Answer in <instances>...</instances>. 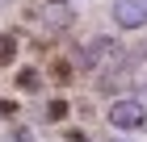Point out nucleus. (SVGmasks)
I'll return each mask as SVG.
<instances>
[{
	"label": "nucleus",
	"mask_w": 147,
	"mask_h": 142,
	"mask_svg": "<svg viewBox=\"0 0 147 142\" xmlns=\"http://www.w3.org/2000/svg\"><path fill=\"white\" fill-rule=\"evenodd\" d=\"M105 117H109L113 130L135 134V130H143V125H147V105H143L139 96H118V100L109 105V113H105Z\"/></svg>",
	"instance_id": "nucleus-1"
},
{
	"label": "nucleus",
	"mask_w": 147,
	"mask_h": 142,
	"mask_svg": "<svg viewBox=\"0 0 147 142\" xmlns=\"http://www.w3.org/2000/svg\"><path fill=\"white\" fill-rule=\"evenodd\" d=\"M109 17H113L118 29L135 33V29L147 25V0H113V4H109Z\"/></svg>",
	"instance_id": "nucleus-2"
},
{
	"label": "nucleus",
	"mask_w": 147,
	"mask_h": 142,
	"mask_svg": "<svg viewBox=\"0 0 147 142\" xmlns=\"http://www.w3.org/2000/svg\"><path fill=\"white\" fill-rule=\"evenodd\" d=\"M109 59H118V42L105 38V33H97V38H88V42L80 46V63L84 67H105Z\"/></svg>",
	"instance_id": "nucleus-3"
},
{
	"label": "nucleus",
	"mask_w": 147,
	"mask_h": 142,
	"mask_svg": "<svg viewBox=\"0 0 147 142\" xmlns=\"http://www.w3.org/2000/svg\"><path fill=\"white\" fill-rule=\"evenodd\" d=\"M46 25H51V29H67L71 25V9L67 4H51V9H46Z\"/></svg>",
	"instance_id": "nucleus-4"
},
{
	"label": "nucleus",
	"mask_w": 147,
	"mask_h": 142,
	"mask_svg": "<svg viewBox=\"0 0 147 142\" xmlns=\"http://www.w3.org/2000/svg\"><path fill=\"white\" fill-rule=\"evenodd\" d=\"M17 59V38L13 33H0V67H9Z\"/></svg>",
	"instance_id": "nucleus-5"
},
{
	"label": "nucleus",
	"mask_w": 147,
	"mask_h": 142,
	"mask_svg": "<svg viewBox=\"0 0 147 142\" xmlns=\"http://www.w3.org/2000/svg\"><path fill=\"white\" fill-rule=\"evenodd\" d=\"M17 88H21V92H38V88H42V79H38V71H30V67H25L21 75H17Z\"/></svg>",
	"instance_id": "nucleus-6"
},
{
	"label": "nucleus",
	"mask_w": 147,
	"mask_h": 142,
	"mask_svg": "<svg viewBox=\"0 0 147 142\" xmlns=\"http://www.w3.org/2000/svg\"><path fill=\"white\" fill-rule=\"evenodd\" d=\"M4 142H34V130H30V125H13Z\"/></svg>",
	"instance_id": "nucleus-7"
},
{
	"label": "nucleus",
	"mask_w": 147,
	"mask_h": 142,
	"mask_svg": "<svg viewBox=\"0 0 147 142\" xmlns=\"http://www.w3.org/2000/svg\"><path fill=\"white\" fill-rule=\"evenodd\" d=\"M46 117H51V121H63V117H67V105H63V100H51V105H46Z\"/></svg>",
	"instance_id": "nucleus-8"
},
{
	"label": "nucleus",
	"mask_w": 147,
	"mask_h": 142,
	"mask_svg": "<svg viewBox=\"0 0 147 142\" xmlns=\"http://www.w3.org/2000/svg\"><path fill=\"white\" fill-rule=\"evenodd\" d=\"M13 113H17V105L13 100H0V117H13Z\"/></svg>",
	"instance_id": "nucleus-9"
},
{
	"label": "nucleus",
	"mask_w": 147,
	"mask_h": 142,
	"mask_svg": "<svg viewBox=\"0 0 147 142\" xmlns=\"http://www.w3.org/2000/svg\"><path fill=\"white\" fill-rule=\"evenodd\" d=\"M51 4H63V0H51Z\"/></svg>",
	"instance_id": "nucleus-10"
},
{
	"label": "nucleus",
	"mask_w": 147,
	"mask_h": 142,
	"mask_svg": "<svg viewBox=\"0 0 147 142\" xmlns=\"http://www.w3.org/2000/svg\"><path fill=\"white\" fill-rule=\"evenodd\" d=\"M118 142H130V138H118Z\"/></svg>",
	"instance_id": "nucleus-11"
},
{
	"label": "nucleus",
	"mask_w": 147,
	"mask_h": 142,
	"mask_svg": "<svg viewBox=\"0 0 147 142\" xmlns=\"http://www.w3.org/2000/svg\"><path fill=\"white\" fill-rule=\"evenodd\" d=\"M143 92H147V84H143Z\"/></svg>",
	"instance_id": "nucleus-12"
}]
</instances>
